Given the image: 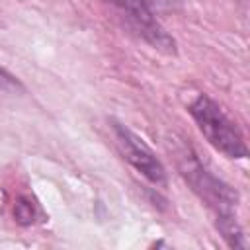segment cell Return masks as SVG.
I'll return each instance as SVG.
<instances>
[{"instance_id":"cell-1","label":"cell","mask_w":250,"mask_h":250,"mask_svg":"<svg viewBox=\"0 0 250 250\" xmlns=\"http://www.w3.org/2000/svg\"><path fill=\"white\" fill-rule=\"evenodd\" d=\"M178 170L182 178L191 186L193 193L211 209L215 217L217 230L225 238L230 248H246L248 240L246 234L236 221V205L238 193L219 176H215L193 150L182 148L178 150Z\"/></svg>"},{"instance_id":"cell-2","label":"cell","mask_w":250,"mask_h":250,"mask_svg":"<svg viewBox=\"0 0 250 250\" xmlns=\"http://www.w3.org/2000/svg\"><path fill=\"white\" fill-rule=\"evenodd\" d=\"M188 111L205 141L223 156L230 160H240L248 156L242 131L207 94H197L188 104Z\"/></svg>"},{"instance_id":"cell-3","label":"cell","mask_w":250,"mask_h":250,"mask_svg":"<svg viewBox=\"0 0 250 250\" xmlns=\"http://www.w3.org/2000/svg\"><path fill=\"white\" fill-rule=\"evenodd\" d=\"M111 131L115 137V143L123 154V158L152 186L166 188V170L160 162V158L154 154V150L145 143L143 137H139L135 131H131L127 125L113 121Z\"/></svg>"},{"instance_id":"cell-4","label":"cell","mask_w":250,"mask_h":250,"mask_svg":"<svg viewBox=\"0 0 250 250\" xmlns=\"http://www.w3.org/2000/svg\"><path fill=\"white\" fill-rule=\"evenodd\" d=\"M119 12L125 16L129 25L135 29L139 37H143L150 47L162 51V53H176V41L174 37L162 27V23L156 20L152 10L146 6L145 0H111Z\"/></svg>"},{"instance_id":"cell-5","label":"cell","mask_w":250,"mask_h":250,"mask_svg":"<svg viewBox=\"0 0 250 250\" xmlns=\"http://www.w3.org/2000/svg\"><path fill=\"white\" fill-rule=\"evenodd\" d=\"M14 217L20 225H33L37 221H43V211L29 195H20L14 203Z\"/></svg>"},{"instance_id":"cell-6","label":"cell","mask_w":250,"mask_h":250,"mask_svg":"<svg viewBox=\"0 0 250 250\" xmlns=\"http://www.w3.org/2000/svg\"><path fill=\"white\" fill-rule=\"evenodd\" d=\"M0 90H10V92H21L23 90V84L10 70H6L2 64H0Z\"/></svg>"}]
</instances>
